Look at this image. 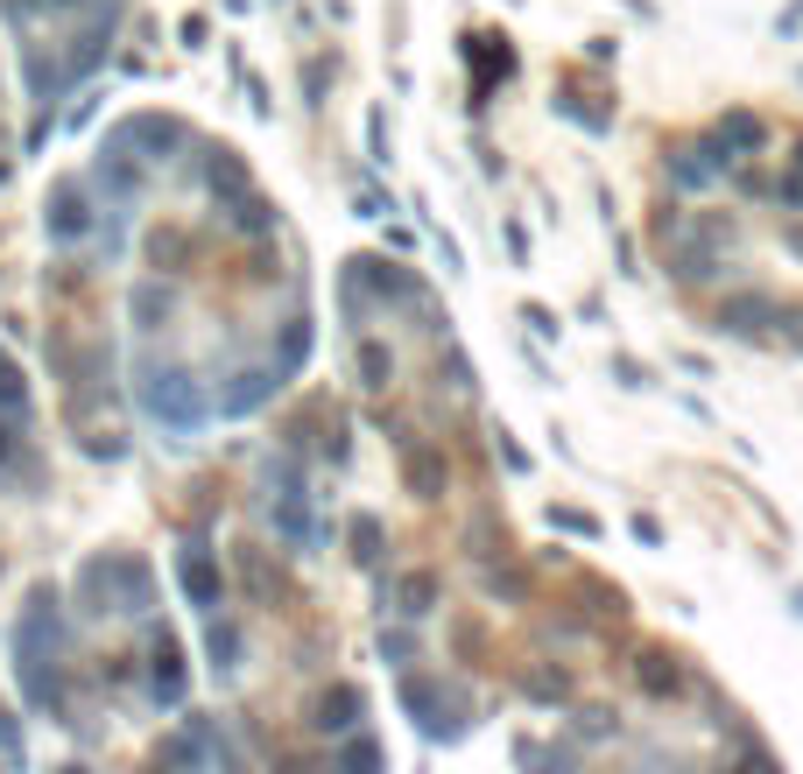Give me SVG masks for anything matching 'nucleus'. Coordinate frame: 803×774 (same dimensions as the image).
<instances>
[{"label":"nucleus","mask_w":803,"mask_h":774,"mask_svg":"<svg viewBox=\"0 0 803 774\" xmlns=\"http://www.w3.org/2000/svg\"><path fill=\"white\" fill-rule=\"evenodd\" d=\"M56 648H64V613H56V592H35L22 627H14V662H22V690L35 711H64V676H56Z\"/></svg>","instance_id":"obj_1"},{"label":"nucleus","mask_w":803,"mask_h":774,"mask_svg":"<svg viewBox=\"0 0 803 774\" xmlns=\"http://www.w3.org/2000/svg\"><path fill=\"white\" fill-rule=\"evenodd\" d=\"M142 409L163 422V430L190 437L205 416H212V401L198 395V380L184 374V366H142Z\"/></svg>","instance_id":"obj_2"},{"label":"nucleus","mask_w":803,"mask_h":774,"mask_svg":"<svg viewBox=\"0 0 803 774\" xmlns=\"http://www.w3.org/2000/svg\"><path fill=\"white\" fill-rule=\"evenodd\" d=\"M79 592H85V598H106L100 613H148L156 577H148L142 556H92V564L79 571Z\"/></svg>","instance_id":"obj_3"},{"label":"nucleus","mask_w":803,"mask_h":774,"mask_svg":"<svg viewBox=\"0 0 803 774\" xmlns=\"http://www.w3.org/2000/svg\"><path fill=\"white\" fill-rule=\"evenodd\" d=\"M401 711H409L430 740H451V732L466 725V697L445 690L437 676H401Z\"/></svg>","instance_id":"obj_4"},{"label":"nucleus","mask_w":803,"mask_h":774,"mask_svg":"<svg viewBox=\"0 0 803 774\" xmlns=\"http://www.w3.org/2000/svg\"><path fill=\"white\" fill-rule=\"evenodd\" d=\"M775 317H782L775 296H726V303H719V332H726V338L775 345Z\"/></svg>","instance_id":"obj_5"},{"label":"nucleus","mask_w":803,"mask_h":774,"mask_svg":"<svg viewBox=\"0 0 803 774\" xmlns=\"http://www.w3.org/2000/svg\"><path fill=\"white\" fill-rule=\"evenodd\" d=\"M106 142H121L127 155L134 148H148V163H169V148H184V127L177 121H163V113H134V121H121L106 134Z\"/></svg>","instance_id":"obj_6"},{"label":"nucleus","mask_w":803,"mask_h":774,"mask_svg":"<svg viewBox=\"0 0 803 774\" xmlns=\"http://www.w3.org/2000/svg\"><path fill=\"white\" fill-rule=\"evenodd\" d=\"M43 226H50V240H56V247H79L85 232H92V211H85V184H56V190H50V211H43Z\"/></svg>","instance_id":"obj_7"},{"label":"nucleus","mask_w":803,"mask_h":774,"mask_svg":"<svg viewBox=\"0 0 803 774\" xmlns=\"http://www.w3.org/2000/svg\"><path fill=\"white\" fill-rule=\"evenodd\" d=\"M754 148H761V121H754V113H726V121L705 134V155H712L719 169H733L740 155H754Z\"/></svg>","instance_id":"obj_8"},{"label":"nucleus","mask_w":803,"mask_h":774,"mask_svg":"<svg viewBox=\"0 0 803 774\" xmlns=\"http://www.w3.org/2000/svg\"><path fill=\"white\" fill-rule=\"evenodd\" d=\"M163 761H177V767H190V761H233V746L219 740L212 719H190L177 740H163Z\"/></svg>","instance_id":"obj_9"},{"label":"nucleus","mask_w":803,"mask_h":774,"mask_svg":"<svg viewBox=\"0 0 803 774\" xmlns=\"http://www.w3.org/2000/svg\"><path fill=\"white\" fill-rule=\"evenodd\" d=\"M148 697L169 711L184 704V648L169 641V634H156V648H148Z\"/></svg>","instance_id":"obj_10"},{"label":"nucleus","mask_w":803,"mask_h":774,"mask_svg":"<svg viewBox=\"0 0 803 774\" xmlns=\"http://www.w3.org/2000/svg\"><path fill=\"white\" fill-rule=\"evenodd\" d=\"M177 577H184V592H190V606H205V613H212V606H219V592H226V577H219V556H212V550H198V542H190V550L177 556Z\"/></svg>","instance_id":"obj_11"},{"label":"nucleus","mask_w":803,"mask_h":774,"mask_svg":"<svg viewBox=\"0 0 803 774\" xmlns=\"http://www.w3.org/2000/svg\"><path fill=\"white\" fill-rule=\"evenodd\" d=\"M268 395H282V374L275 366H247V374H233V387L219 395V416H254Z\"/></svg>","instance_id":"obj_12"},{"label":"nucleus","mask_w":803,"mask_h":774,"mask_svg":"<svg viewBox=\"0 0 803 774\" xmlns=\"http://www.w3.org/2000/svg\"><path fill=\"white\" fill-rule=\"evenodd\" d=\"M226 219H233V232H247V240H275V205L254 198V190H240V198H226Z\"/></svg>","instance_id":"obj_13"},{"label":"nucleus","mask_w":803,"mask_h":774,"mask_svg":"<svg viewBox=\"0 0 803 774\" xmlns=\"http://www.w3.org/2000/svg\"><path fill=\"white\" fill-rule=\"evenodd\" d=\"M317 725H324V732H346V725H359V690H353V683H338V690L317 704Z\"/></svg>","instance_id":"obj_14"},{"label":"nucleus","mask_w":803,"mask_h":774,"mask_svg":"<svg viewBox=\"0 0 803 774\" xmlns=\"http://www.w3.org/2000/svg\"><path fill=\"white\" fill-rule=\"evenodd\" d=\"M303 359H311V317H290V332H282V359H275V374L290 380Z\"/></svg>","instance_id":"obj_15"},{"label":"nucleus","mask_w":803,"mask_h":774,"mask_svg":"<svg viewBox=\"0 0 803 774\" xmlns=\"http://www.w3.org/2000/svg\"><path fill=\"white\" fill-rule=\"evenodd\" d=\"M409 487L424 500H437V487H445V458H437V451H409Z\"/></svg>","instance_id":"obj_16"},{"label":"nucleus","mask_w":803,"mask_h":774,"mask_svg":"<svg viewBox=\"0 0 803 774\" xmlns=\"http://www.w3.org/2000/svg\"><path fill=\"white\" fill-rule=\"evenodd\" d=\"M669 177H677L684 190H705V184H712V177H719V163H712V155H705V148H698V155H677V163H669Z\"/></svg>","instance_id":"obj_17"},{"label":"nucleus","mask_w":803,"mask_h":774,"mask_svg":"<svg viewBox=\"0 0 803 774\" xmlns=\"http://www.w3.org/2000/svg\"><path fill=\"white\" fill-rule=\"evenodd\" d=\"M388 374H395V353H388V345H374V338H359V380L388 387Z\"/></svg>","instance_id":"obj_18"},{"label":"nucleus","mask_w":803,"mask_h":774,"mask_svg":"<svg viewBox=\"0 0 803 774\" xmlns=\"http://www.w3.org/2000/svg\"><path fill=\"white\" fill-rule=\"evenodd\" d=\"M205 648H212V662H219V669H240V627H233V619H212Z\"/></svg>","instance_id":"obj_19"},{"label":"nucleus","mask_w":803,"mask_h":774,"mask_svg":"<svg viewBox=\"0 0 803 774\" xmlns=\"http://www.w3.org/2000/svg\"><path fill=\"white\" fill-rule=\"evenodd\" d=\"M430 598H437V577H401V606H395V613L424 619V613H430Z\"/></svg>","instance_id":"obj_20"},{"label":"nucleus","mask_w":803,"mask_h":774,"mask_svg":"<svg viewBox=\"0 0 803 774\" xmlns=\"http://www.w3.org/2000/svg\"><path fill=\"white\" fill-rule=\"evenodd\" d=\"M353 556H359V564H374V556H380V521L374 514L353 521Z\"/></svg>","instance_id":"obj_21"},{"label":"nucleus","mask_w":803,"mask_h":774,"mask_svg":"<svg viewBox=\"0 0 803 774\" xmlns=\"http://www.w3.org/2000/svg\"><path fill=\"white\" fill-rule=\"evenodd\" d=\"M156 310H169V296H163L156 282H142V289H134V317H142V332L156 324Z\"/></svg>","instance_id":"obj_22"},{"label":"nucleus","mask_w":803,"mask_h":774,"mask_svg":"<svg viewBox=\"0 0 803 774\" xmlns=\"http://www.w3.org/2000/svg\"><path fill=\"white\" fill-rule=\"evenodd\" d=\"M775 345L782 353H803V310H782L775 317Z\"/></svg>","instance_id":"obj_23"},{"label":"nucleus","mask_w":803,"mask_h":774,"mask_svg":"<svg viewBox=\"0 0 803 774\" xmlns=\"http://www.w3.org/2000/svg\"><path fill=\"white\" fill-rule=\"evenodd\" d=\"M14 430H22V422L0 416V472H8V458H14V451H22V437H14Z\"/></svg>","instance_id":"obj_24"},{"label":"nucleus","mask_w":803,"mask_h":774,"mask_svg":"<svg viewBox=\"0 0 803 774\" xmlns=\"http://www.w3.org/2000/svg\"><path fill=\"white\" fill-rule=\"evenodd\" d=\"M338 761H346V767H374V761H380V746H374V740H353L346 753H338Z\"/></svg>","instance_id":"obj_25"},{"label":"nucleus","mask_w":803,"mask_h":774,"mask_svg":"<svg viewBox=\"0 0 803 774\" xmlns=\"http://www.w3.org/2000/svg\"><path fill=\"white\" fill-rule=\"evenodd\" d=\"M648 690H677V676L663 669V655H648Z\"/></svg>","instance_id":"obj_26"},{"label":"nucleus","mask_w":803,"mask_h":774,"mask_svg":"<svg viewBox=\"0 0 803 774\" xmlns=\"http://www.w3.org/2000/svg\"><path fill=\"white\" fill-rule=\"evenodd\" d=\"M782 205H803V169H796L790 184H782Z\"/></svg>","instance_id":"obj_27"}]
</instances>
